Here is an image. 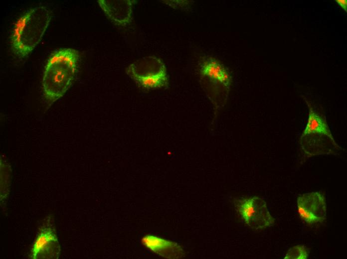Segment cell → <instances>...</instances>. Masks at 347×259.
<instances>
[{
    "mask_svg": "<svg viewBox=\"0 0 347 259\" xmlns=\"http://www.w3.org/2000/svg\"><path fill=\"white\" fill-rule=\"evenodd\" d=\"M79 52L72 48L55 51L49 59L42 79L44 99L51 105L64 95L74 79Z\"/></svg>",
    "mask_w": 347,
    "mask_h": 259,
    "instance_id": "obj_1",
    "label": "cell"
},
{
    "mask_svg": "<svg viewBox=\"0 0 347 259\" xmlns=\"http://www.w3.org/2000/svg\"><path fill=\"white\" fill-rule=\"evenodd\" d=\"M51 19L49 9L36 6L23 15L16 22L11 36V45L19 58L27 56L41 40Z\"/></svg>",
    "mask_w": 347,
    "mask_h": 259,
    "instance_id": "obj_2",
    "label": "cell"
},
{
    "mask_svg": "<svg viewBox=\"0 0 347 259\" xmlns=\"http://www.w3.org/2000/svg\"><path fill=\"white\" fill-rule=\"evenodd\" d=\"M309 119L300 139V144L307 157L333 154L343 150L335 141L325 116L310 105Z\"/></svg>",
    "mask_w": 347,
    "mask_h": 259,
    "instance_id": "obj_3",
    "label": "cell"
},
{
    "mask_svg": "<svg viewBox=\"0 0 347 259\" xmlns=\"http://www.w3.org/2000/svg\"><path fill=\"white\" fill-rule=\"evenodd\" d=\"M126 72L140 88L144 90L161 88L167 86L169 83L165 64L154 56L137 60L128 66Z\"/></svg>",
    "mask_w": 347,
    "mask_h": 259,
    "instance_id": "obj_4",
    "label": "cell"
},
{
    "mask_svg": "<svg viewBox=\"0 0 347 259\" xmlns=\"http://www.w3.org/2000/svg\"><path fill=\"white\" fill-rule=\"evenodd\" d=\"M233 203L242 220L250 228L258 230L274 225L275 219L263 199L257 196L238 198L234 199Z\"/></svg>",
    "mask_w": 347,
    "mask_h": 259,
    "instance_id": "obj_5",
    "label": "cell"
},
{
    "mask_svg": "<svg viewBox=\"0 0 347 259\" xmlns=\"http://www.w3.org/2000/svg\"><path fill=\"white\" fill-rule=\"evenodd\" d=\"M60 248L51 217H47L40 226L32 246L30 258L57 259Z\"/></svg>",
    "mask_w": 347,
    "mask_h": 259,
    "instance_id": "obj_6",
    "label": "cell"
},
{
    "mask_svg": "<svg viewBox=\"0 0 347 259\" xmlns=\"http://www.w3.org/2000/svg\"><path fill=\"white\" fill-rule=\"evenodd\" d=\"M297 203L300 217L306 223H319L326 219V199L321 192L303 194L298 196Z\"/></svg>",
    "mask_w": 347,
    "mask_h": 259,
    "instance_id": "obj_7",
    "label": "cell"
},
{
    "mask_svg": "<svg viewBox=\"0 0 347 259\" xmlns=\"http://www.w3.org/2000/svg\"><path fill=\"white\" fill-rule=\"evenodd\" d=\"M106 16L115 25L125 26L133 19V4L130 0H99L97 1Z\"/></svg>",
    "mask_w": 347,
    "mask_h": 259,
    "instance_id": "obj_8",
    "label": "cell"
},
{
    "mask_svg": "<svg viewBox=\"0 0 347 259\" xmlns=\"http://www.w3.org/2000/svg\"><path fill=\"white\" fill-rule=\"evenodd\" d=\"M200 74L216 83L228 88L232 82V77L227 69L215 58L203 56L199 62Z\"/></svg>",
    "mask_w": 347,
    "mask_h": 259,
    "instance_id": "obj_9",
    "label": "cell"
},
{
    "mask_svg": "<svg viewBox=\"0 0 347 259\" xmlns=\"http://www.w3.org/2000/svg\"><path fill=\"white\" fill-rule=\"evenodd\" d=\"M142 243L152 252L166 258L178 259L184 255L179 245L156 236L147 235L142 238Z\"/></svg>",
    "mask_w": 347,
    "mask_h": 259,
    "instance_id": "obj_10",
    "label": "cell"
},
{
    "mask_svg": "<svg viewBox=\"0 0 347 259\" xmlns=\"http://www.w3.org/2000/svg\"><path fill=\"white\" fill-rule=\"evenodd\" d=\"M309 254V249L304 245L299 244L291 248L288 251L284 259H307Z\"/></svg>",
    "mask_w": 347,
    "mask_h": 259,
    "instance_id": "obj_11",
    "label": "cell"
},
{
    "mask_svg": "<svg viewBox=\"0 0 347 259\" xmlns=\"http://www.w3.org/2000/svg\"><path fill=\"white\" fill-rule=\"evenodd\" d=\"M166 4L170 5L174 7V8H181V7H184V9L186 7L189 6V4L190 2L189 1H182V0H169L166 1Z\"/></svg>",
    "mask_w": 347,
    "mask_h": 259,
    "instance_id": "obj_12",
    "label": "cell"
},
{
    "mask_svg": "<svg viewBox=\"0 0 347 259\" xmlns=\"http://www.w3.org/2000/svg\"><path fill=\"white\" fill-rule=\"evenodd\" d=\"M335 1L347 12V0H335Z\"/></svg>",
    "mask_w": 347,
    "mask_h": 259,
    "instance_id": "obj_13",
    "label": "cell"
}]
</instances>
